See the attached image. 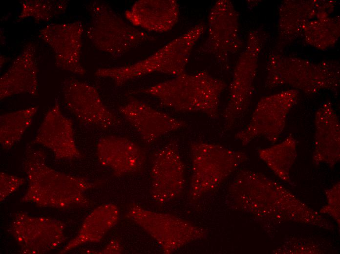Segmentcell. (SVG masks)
Here are the masks:
<instances>
[{
  "mask_svg": "<svg viewBox=\"0 0 340 254\" xmlns=\"http://www.w3.org/2000/svg\"><path fill=\"white\" fill-rule=\"evenodd\" d=\"M298 94V90L292 89L262 98L248 124L235 134V139L243 145L258 137L272 143L276 142L284 130Z\"/></svg>",
  "mask_w": 340,
  "mask_h": 254,
  "instance_id": "8",
  "label": "cell"
},
{
  "mask_svg": "<svg viewBox=\"0 0 340 254\" xmlns=\"http://www.w3.org/2000/svg\"><path fill=\"white\" fill-rule=\"evenodd\" d=\"M191 177L189 198L197 200L217 189L247 161V155L220 145L191 143Z\"/></svg>",
  "mask_w": 340,
  "mask_h": 254,
  "instance_id": "4",
  "label": "cell"
},
{
  "mask_svg": "<svg viewBox=\"0 0 340 254\" xmlns=\"http://www.w3.org/2000/svg\"><path fill=\"white\" fill-rule=\"evenodd\" d=\"M150 175V194L156 203H168L182 193L185 182V166L175 140L170 141L155 153Z\"/></svg>",
  "mask_w": 340,
  "mask_h": 254,
  "instance_id": "11",
  "label": "cell"
},
{
  "mask_svg": "<svg viewBox=\"0 0 340 254\" xmlns=\"http://www.w3.org/2000/svg\"><path fill=\"white\" fill-rule=\"evenodd\" d=\"M119 217V210L116 205L105 204L98 207L86 217L76 236L60 253H65L85 243L100 241L116 225Z\"/></svg>",
  "mask_w": 340,
  "mask_h": 254,
  "instance_id": "21",
  "label": "cell"
},
{
  "mask_svg": "<svg viewBox=\"0 0 340 254\" xmlns=\"http://www.w3.org/2000/svg\"><path fill=\"white\" fill-rule=\"evenodd\" d=\"M200 38L199 32L190 28L143 60L130 65L99 68L95 74L111 79L117 86L153 73L181 75L185 72L192 50Z\"/></svg>",
  "mask_w": 340,
  "mask_h": 254,
  "instance_id": "3",
  "label": "cell"
},
{
  "mask_svg": "<svg viewBox=\"0 0 340 254\" xmlns=\"http://www.w3.org/2000/svg\"><path fill=\"white\" fill-rule=\"evenodd\" d=\"M179 17V6L174 0H140L125 12L126 19L133 26L157 33L171 30Z\"/></svg>",
  "mask_w": 340,
  "mask_h": 254,
  "instance_id": "19",
  "label": "cell"
},
{
  "mask_svg": "<svg viewBox=\"0 0 340 254\" xmlns=\"http://www.w3.org/2000/svg\"><path fill=\"white\" fill-rule=\"evenodd\" d=\"M21 4L18 21L29 17L39 22L49 21L63 14L68 2L64 0H24Z\"/></svg>",
  "mask_w": 340,
  "mask_h": 254,
  "instance_id": "24",
  "label": "cell"
},
{
  "mask_svg": "<svg viewBox=\"0 0 340 254\" xmlns=\"http://www.w3.org/2000/svg\"><path fill=\"white\" fill-rule=\"evenodd\" d=\"M91 21L86 36L98 49L120 57L154 37L125 21L107 3L95 1L89 5Z\"/></svg>",
  "mask_w": 340,
  "mask_h": 254,
  "instance_id": "5",
  "label": "cell"
},
{
  "mask_svg": "<svg viewBox=\"0 0 340 254\" xmlns=\"http://www.w3.org/2000/svg\"><path fill=\"white\" fill-rule=\"evenodd\" d=\"M118 110L147 145H150L161 136L187 125L185 121L133 97H130Z\"/></svg>",
  "mask_w": 340,
  "mask_h": 254,
  "instance_id": "15",
  "label": "cell"
},
{
  "mask_svg": "<svg viewBox=\"0 0 340 254\" xmlns=\"http://www.w3.org/2000/svg\"><path fill=\"white\" fill-rule=\"evenodd\" d=\"M238 16L233 3L219 0L212 6L208 15L206 38L199 52L212 56L217 64L227 69L230 56L241 47Z\"/></svg>",
  "mask_w": 340,
  "mask_h": 254,
  "instance_id": "9",
  "label": "cell"
},
{
  "mask_svg": "<svg viewBox=\"0 0 340 254\" xmlns=\"http://www.w3.org/2000/svg\"><path fill=\"white\" fill-rule=\"evenodd\" d=\"M65 224L47 217H35L19 212L11 223L10 233L25 254L50 252L65 240Z\"/></svg>",
  "mask_w": 340,
  "mask_h": 254,
  "instance_id": "12",
  "label": "cell"
},
{
  "mask_svg": "<svg viewBox=\"0 0 340 254\" xmlns=\"http://www.w3.org/2000/svg\"><path fill=\"white\" fill-rule=\"evenodd\" d=\"M67 109L81 123L107 129L121 125V120L104 103L99 93L89 84L73 78L62 83Z\"/></svg>",
  "mask_w": 340,
  "mask_h": 254,
  "instance_id": "10",
  "label": "cell"
},
{
  "mask_svg": "<svg viewBox=\"0 0 340 254\" xmlns=\"http://www.w3.org/2000/svg\"><path fill=\"white\" fill-rule=\"evenodd\" d=\"M297 142L292 134L271 147L260 149L258 155L280 178L288 180L289 171L296 157Z\"/></svg>",
  "mask_w": 340,
  "mask_h": 254,
  "instance_id": "22",
  "label": "cell"
},
{
  "mask_svg": "<svg viewBox=\"0 0 340 254\" xmlns=\"http://www.w3.org/2000/svg\"><path fill=\"white\" fill-rule=\"evenodd\" d=\"M38 65L34 43H29L0 78V99L19 94H37Z\"/></svg>",
  "mask_w": 340,
  "mask_h": 254,
  "instance_id": "18",
  "label": "cell"
},
{
  "mask_svg": "<svg viewBox=\"0 0 340 254\" xmlns=\"http://www.w3.org/2000/svg\"><path fill=\"white\" fill-rule=\"evenodd\" d=\"M30 144L48 148L57 160H74L82 157L76 144L73 123L63 113L58 100L46 113Z\"/></svg>",
  "mask_w": 340,
  "mask_h": 254,
  "instance_id": "14",
  "label": "cell"
},
{
  "mask_svg": "<svg viewBox=\"0 0 340 254\" xmlns=\"http://www.w3.org/2000/svg\"><path fill=\"white\" fill-rule=\"evenodd\" d=\"M25 182V179L0 172V201H3Z\"/></svg>",
  "mask_w": 340,
  "mask_h": 254,
  "instance_id": "25",
  "label": "cell"
},
{
  "mask_svg": "<svg viewBox=\"0 0 340 254\" xmlns=\"http://www.w3.org/2000/svg\"><path fill=\"white\" fill-rule=\"evenodd\" d=\"M96 151L99 163L118 177L139 172L146 160L143 148L123 137L109 135L100 138Z\"/></svg>",
  "mask_w": 340,
  "mask_h": 254,
  "instance_id": "17",
  "label": "cell"
},
{
  "mask_svg": "<svg viewBox=\"0 0 340 254\" xmlns=\"http://www.w3.org/2000/svg\"><path fill=\"white\" fill-rule=\"evenodd\" d=\"M123 251V247L117 238L112 239L108 244L101 251H88L87 253L91 254H121Z\"/></svg>",
  "mask_w": 340,
  "mask_h": 254,
  "instance_id": "26",
  "label": "cell"
},
{
  "mask_svg": "<svg viewBox=\"0 0 340 254\" xmlns=\"http://www.w3.org/2000/svg\"><path fill=\"white\" fill-rule=\"evenodd\" d=\"M287 84L308 94L324 89L336 90L339 85V75L328 68L312 65L275 66L269 70L266 86L273 87Z\"/></svg>",
  "mask_w": 340,
  "mask_h": 254,
  "instance_id": "16",
  "label": "cell"
},
{
  "mask_svg": "<svg viewBox=\"0 0 340 254\" xmlns=\"http://www.w3.org/2000/svg\"><path fill=\"white\" fill-rule=\"evenodd\" d=\"M45 158L41 150L26 149L22 166L28 187L21 202L61 209L89 206L91 202L85 193L100 182L57 171L46 165Z\"/></svg>",
  "mask_w": 340,
  "mask_h": 254,
  "instance_id": "1",
  "label": "cell"
},
{
  "mask_svg": "<svg viewBox=\"0 0 340 254\" xmlns=\"http://www.w3.org/2000/svg\"><path fill=\"white\" fill-rule=\"evenodd\" d=\"M38 109L33 106L0 116V143L3 148H11L19 141L31 125Z\"/></svg>",
  "mask_w": 340,
  "mask_h": 254,
  "instance_id": "23",
  "label": "cell"
},
{
  "mask_svg": "<svg viewBox=\"0 0 340 254\" xmlns=\"http://www.w3.org/2000/svg\"><path fill=\"white\" fill-rule=\"evenodd\" d=\"M126 216L150 235L166 254L203 239L208 235L205 229L192 222L171 214L147 210L136 204L128 206Z\"/></svg>",
  "mask_w": 340,
  "mask_h": 254,
  "instance_id": "6",
  "label": "cell"
},
{
  "mask_svg": "<svg viewBox=\"0 0 340 254\" xmlns=\"http://www.w3.org/2000/svg\"><path fill=\"white\" fill-rule=\"evenodd\" d=\"M227 86L223 80L203 70L186 72L153 85L132 92L156 98L163 106L183 112H199L218 117L221 94Z\"/></svg>",
  "mask_w": 340,
  "mask_h": 254,
  "instance_id": "2",
  "label": "cell"
},
{
  "mask_svg": "<svg viewBox=\"0 0 340 254\" xmlns=\"http://www.w3.org/2000/svg\"><path fill=\"white\" fill-rule=\"evenodd\" d=\"M84 32L81 21L51 23L40 30L39 37L52 49L58 68L84 75L86 70L81 63Z\"/></svg>",
  "mask_w": 340,
  "mask_h": 254,
  "instance_id": "13",
  "label": "cell"
},
{
  "mask_svg": "<svg viewBox=\"0 0 340 254\" xmlns=\"http://www.w3.org/2000/svg\"><path fill=\"white\" fill-rule=\"evenodd\" d=\"M313 160L332 166L340 158V124L332 104L326 102L316 112Z\"/></svg>",
  "mask_w": 340,
  "mask_h": 254,
  "instance_id": "20",
  "label": "cell"
},
{
  "mask_svg": "<svg viewBox=\"0 0 340 254\" xmlns=\"http://www.w3.org/2000/svg\"><path fill=\"white\" fill-rule=\"evenodd\" d=\"M261 39L258 32H251L246 47L235 67L229 95L223 113L224 128L230 130L247 113L252 100Z\"/></svg>",
  "mask_w": 340,
  "mask_h": 254,
  "instance_id": "7",
  "label": "cell"
}]
</instances>
